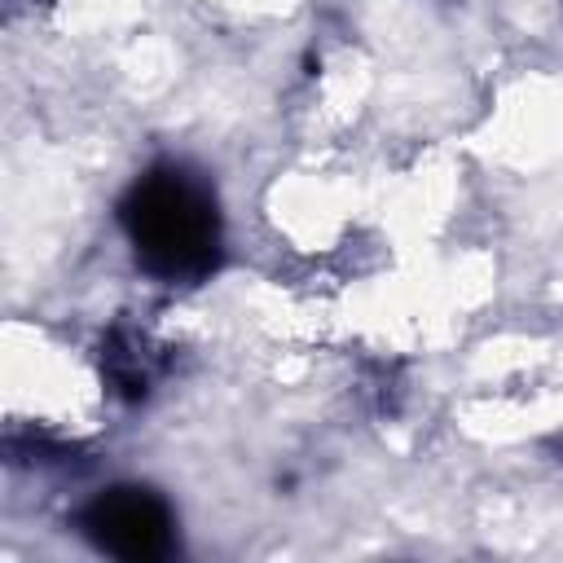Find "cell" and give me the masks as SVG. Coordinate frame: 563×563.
I'll return each instance as SVG.
<instances>
[{
	"mask_svg": "<svg viewBox=\"0 0 563 563\" xmlns=\"http://www.w3.org/2000/svg\"><path fill=\"white\" fill-rule=\"evenodd\" d=\"M119 229L141 273L163 286H198L224 264V216L216 189L185 163H150L119 198Z\"/></svg>",
	"mask_w": 563,
	"mask_h": 563,
	"instance_id": "cell-1",
	"label": "cell"
},
{
	"mask_svg": "<svg viewBox=\"0 0 563 563\" xmlns=\"http://www.w3.org/2000/svg\"><path fill=\"white\" fill-rule=\"evenodd\" d=\"M75 532L110 559L163 563L176 554V510L150 484H110L75 510Z\"/></svg>",
	"mask_w": 563,
	"mask_h": 563,
	"instance_id": "cell-2",
	"label": "cell"
},
{
	"mask_svg": "<svg viewBox=\"0 0 563 563\" xmlns=\"http://www.w3.org/2000/svg\"><path fill=\"white\" fill-rule=\"evenodd\" d=\"M97 365H101V383H106V391L114 400L145 405L150 391H154V383L167 369V356H163V347L150 343V334H141L132 325H110L101 334Z\"/></svg>",
	"mask_w": 563,
	"mask_h": 563,
	"instance_id": "cell-3",
	"label": "cell"
},
{
	"mask_svg": "<svg viewBox=\"0 0 563 563\" xmlns=\"http://www.w3.org/2000/svg\"><path fill=\"white\" fill-rule=\"evenodd\" d=\"M4 453H9L13 466H40V471H48V466L53 471L79 466V449L75 444H62V440H53L44 431H13L4 440Z\"/></svg>",
	"mask_w": 563,
	"mask_h": 563,
	"instance_id": "cell-4",
	"label": "cell"
}]
</instances>
